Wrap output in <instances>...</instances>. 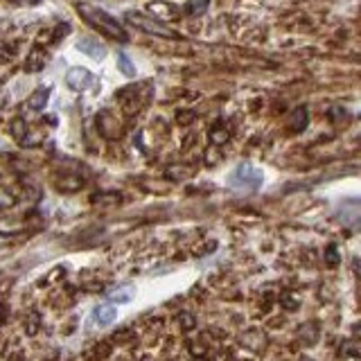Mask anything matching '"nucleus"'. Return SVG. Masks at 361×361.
Segmentation results:
<instances>
[{"label":"nucleus","mask_w":361,"mask_h":361,"mask_svg":"<svg viewBox=\"0 0 361 361\" xmlns=\"http://www.w3.org/2000/svg\"><path fill=\"white\" fill-rule=\"evenodd\" d=\"M77 9H79V14L93 25V27H97L99 32L106 34L108 39L118 41V43H124V41H127V30H124L122 23H118L111 14L102 12V9H97V7H91V5H79Z\"/></svg>","instance_id":"obj_1"},{"label":"nucleus","mask_w":361,"mask_h":361,"mask_svg":"<svg viewBox=\"0 0 361 361\" xmlns=\"http://www.w3.org/2000/svg\"><path fill=\"white\" fill-rule=\"evenodd\" d=\"M124 20L131 23L135 30H140V32H147V34H154V36H165V39H176L174 30H170L165 23H160V20L145 16L143 12H135V9L124 14Z\"/></svg>","instance_id":"obj_2"},{"label":"nucleus","mask_w":361,"mask_h":361,"mask_svg":"<svg viewBox=\"0 0 361 361\" xmlns=\"http://www.w3.org/2000/svg\"><path fill=\"white\" fill-rule=\"evenodd\" d=\"M230 185L235 190H258L262 185V172L258 167L248 165V163H242L237 170L230 174Z\"/></svg>","instance_id":"obj_3"},{"label":"nucleus","mask_w":361,"mask_h":361,"mask_svg":"<svg viewBox=\"0 0 361 361\" xmlns=\"http://www.w3.org/2000/svg\"><path fill=\"white\" fill-rule=\"evenodd\" d=\"M66 81H68V86H70L72 91L81 93V91H88V88L95 84V75L88 72L86 68H70L68 75H66Z\"/></svg>","instance_id":"obj_4"},{"label":"nucleus","mask_w":361,"mask_h":361,"mask_svg":"<svg viewBox=\"0 0 361 361\" xmlns=\"http://www.w3.org/2000/svg\"><path fill=\"white\" fill-rule=\"evenodd\" d=\"M147 9H149V14H154L156 20H160V23H170V20L181 16V9L172 3H149Z\"/></svg>","instance_id":"obj_5"},{"label":"nucleus","mask_w":361,"mask_h":361,"mask_svg":"<svg viewBox=\"0 0 361 361\" xmlns=\"http://www.w3.org/2000/svg\"><path fill=\"white\" fill-rule=\"evenodd\" d=\"M115 316H118V312H115L113 305H99L95 314H93V318H95V323L99 327H108L115 321Z\"/></svg>","instance_id":"obj_6"},{"label":"nucleus","mask_w":361,"mask_h":361,"mask_svg":"<svg viewBox=\"0 0 361 361\" xmlns=\"http://www.w3.org/2000/svg\"><path fill=\"white\" fill-rule=\"evenodd\" d=\"M307 122H310V113H307V108L305 106H298L294 113H291V120H289V127H291V131H296V133H300L302 129L307 127Z\"/></svg>","instance_id":"obj_7"},{"label":"nucleus","mask_w":361,"mask_h":361,"mask_svg":"<svg viewBox=\"0 0 361 361\" xmlns=\"http://www.w3.org/2000/svg\"><path fill=\"white\" fill-rule=\"evenodd\" d=\"M77 48H79L84 54H91L93 59H102L104 54H106V50H104L102 43H97V41H88V39H81L79 43H77Z\"/></svg>","instance_id":"obj_8"},{"label":"nucleus","mask_w":361,"mask_h":361,"mask_svg":"<svg viewBox=\"0 0 361 361\" xmlns=\"http://www.w3.org/2000/svg\"><path fill=\"white\" fill-rule=\"evenodd\" d=\"M135 294V287H120V289H115L108 294V300H115V302H129Z\"/></svg>","instance_id":"obj_9"},{"label":"nucleus","mask_w":361,"mask_h":361,"mask_svg":"<svg viewBox=\"0 0 361 361\" xmlns=\"http://www.w3.org/2000/svg\"><path fill=\"white\" fill-rule=\"evenodd\" d=\"M118 68H120V72H122V75H127V77H133L135 75V68H133V64L129 61V57L124 54V52H118Z\"/></svg>","instance_id":"obj_10"},{"label":"nucleus","mask_w":361,"mask_h":361,"mask_svg":"<svg viewBox=\"0 0 361 361\" xmlns=\"http://www.w3.org/2000/svg\"><path fill=\"white\" fill-rule=\"evenodd\" d=\"M48 88H43V91H36L32 97H30V106L32 108H43L45 106V102L50 99V95H48Z\"/></svg>","instance_id":"obj_11"},{"label":"nucleus","mask_w":361,"mask_h":361,"mask_svg":"<svg viewBox=\"0 0 361 361\" xmlns=\"http://www.w3.org/2000/svg\"><path fill=\"white\" fill-rule=\"evenodd\" d=\"M210 138H212V143L221 145V143H226V140H228V131H226V129H214V131L210 133Z\"/></svg>","instance_id":"obj_12"},{"label":"nucleus","mask_w":361,"mask_h":361,"mask_svg":"<svg viewBox=\"0 0 361 361\" xmlns=\"http://www.w3.org/2000/svg\"><path fill=\"white\" fill-rule=\"evenodd\" d=\"M179 323H181V325L185 327V329H192V327H195V318H192V314H181V316H179Z\"/></svg>","instance_id":"obj_13"},{"label":"nucleus","mask_w":361,"mask_h":361,"mask_svg":"<svg viewBox=\"0 0 361 361\" xmlns=\"http://www.w3.org/2000/svg\"><path fill=\"white\" fill-rule=\"evenodd\" d=\"M325 255H327V260H329V264H332V266L339 264V255H337V248H334V246H329Z\"/></svg>","instance_id":"obj_14"},{"label":"nucleus","mask_w":361,"mask_h":361,"mask_svg":"<svg viewBox=\"0 0 361 361\" xmlns=\"http://www.w3.org/2000/svg\"><path fill=\"white\" fill-rule=\"evenodd\" d=\"M302 361H310V359H302Z\"/></svg>","instance_id":"obj_15"},{"label":"nucleus","mask_w":361,"mask_h":361,"mask_svg":"<svg viewBox=\"0 0 361 361\" xmlns=\"http://www.w3.org/2000/svg\"><path fill=\"white\" fill-rule=\"evenodd\" d=\"M0 147H3V143H0Z\"/></svg>","instance_id":"obj_16"}]
</instances>
